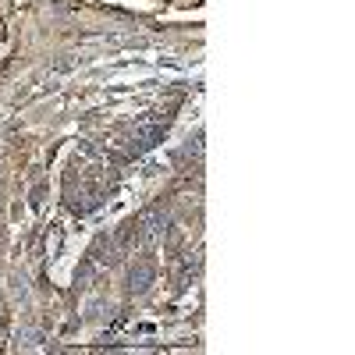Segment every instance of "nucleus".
Returning a JSON list of instances; mask_svg holds the SVG:
<instances>
[{"instance_id": "1", "label": "nucleus", "mask_w": 355, "mask_h": 355, "mask_svg": "<svg viewBox=\"0 0 355 355\" xmlns=\"http://www.w3.org/2000/svg\"><path fill=\"white\" fill-rule=\"evenodd\" d=\"M150 281H153V263L142 259L139 266H132V291H146Z\"/></svg>"}]
</instances>
